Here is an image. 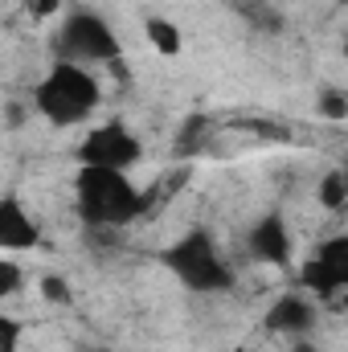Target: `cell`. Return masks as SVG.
<instances>
[{
    "label": "cell",
    "instance_id": "6da1fadb",
    "mask_svg": "<svg viewBox=\"0 0 348 352\" xmlns=\"http://www.w3.org/2000/svg\"><path fill=\"white\" fill-rule=\"evenodd\" d=\"M74 205L90 230H123L144 217V192L135 180L115 168H83L74 173Z\"/></svg>",
    "mask_w": 348,
    "mask_h": 352
},
{
    "label": "cell",
    "instance_id": "7a4b0ae2",
    "mask_svg": "<svg viewBox=\"0 0 348 352\" xmlns=\"http://www.w3.org/2000/svg\"><path fill=\"white\" fill-rule=\"evenodd\" d=\"M102 102V87L90 74V66H74V62H54L37 87H33V107L45 123L54 127H78Z\"/></svg>",
    "mask_w": 348,
    "mask_h": 352
},
{
    "label": "cell",
    "instance_id": "3957f363",
    "mask_svg": "<svg viewBox=\"0 0 348 352\" xmlns=\"http://www.w3.org/2000/svg\"><path fill=\"white\" fill-rule=\"evenodd\" d=\"M160 263L168 266V274L184 291H197V295H217L234 287V266L226 263L209 230H184L176 242L160 250Z\"/></svg>",
    "mask_w": 348,
    "mask_h": 352
},
{
    "label": "cell",
    "instance_id": "277c9868",
    "mask_svg": "<svg viewBox=\"0 0 348 352\" xmlns=\"http://www.w3.org/2000/svg\"><path fill=\"white\" fill-rule=\"evenodd\" d=\"M54 54L58 62H74V66H98V62H115L123 54L111 21L94 8H70L54 33Z\"/></svg>",
    "mask_w": 348,
    "mask_h": 352
},
{
    "label": "cell",
    "instance_id": "5b68a950",
    "mask_svg": "<svg viewBox=\"0 0 348 352\" xmlns=\"http://www.w3.org/2000/svg\"><path fill=\"white\" fill-rule=\"evenodd\" d=\"M78 164L83 168H115V173H131L144 156V144L131 127H123L119 119L115 123H98L90 127L87 140L78 144Z\"/></svg>",
    "mask_w": 348,
    "mask_h": 352
},
{
    "label": "cell",
    "instance_id": "8992f818",
    "mask_svg": "<svg viewBox=\"0 0 348 352\" xmlns=\"http://www.w3.org/2000/svg\"><path fill=\"white\" fill-rule=\"evenodd\" d=\"M299 287L312 299H336L348 287V238H328L299 266Z\"/></svg>",
    "mask_w": 348,
    "mask_h": 352
},
{
    "label": "cell",
    "instance_id": "52a82bcc",
    "mask_svg": "<svg viewBox=\"0 0 348 352\" xmlns=\"http://www.w3.org/2000/svg\"><path fill=\"white\" fill-rule=\"evenodd\" d=\"M246 250L266 266H279V270H291V258H295V242H291V226L283 221V213H262L259 221L250 226L246 234Z\"/></svg>",
    "mask_w": 348,
    "mask_h": 352
},
{
    "label": "cell",
    "instance_id": "ba28073f",
    "mask_svg": "<svg viewBox=\"0 0 348 352\" xmlns=\"http://www.w3.org/2000/svg\"><path fill=\"white\" fill-rule=\"evenodd\" d=\"M266 332L274 336H307L316 328V299L307 291H287L266 307Z\"/></svg>",
    "mask_w": 348,
    "mask_h": 352
},
{
    "label": "cell",
    "instance_id": "9c48e42d",
    "mask_svg": "<svg viewBox=\"0 0 348 352\" xmlns=\"http://www.w3.org/2000/svg\"><path fill=\"white\" fill-rule=\"evenodd\" d=\"M41 242V226L25 209L21 197H0V250H33Z\"/></svg>",
    "mask_w": 348,
    "mask_h": 352
},
{
    "label": "cell",
    "instance_id": "30bf717a",
    "mask_svg": "<svg viewBox=\"0 0 348 352\" xmlns=\"http://www.w3.org/2000/svg\"><path fill=\"white\" fill-rule=\"evenodd\" d=\"M230 12H238L254 33H283V12L274 0H226Z\"/></svg>",
    "mask_w": 348,
    "mask_h": 352
},
{
    "label": "cell",
    "instance_id": "8fae6325",
    "mask_svg": "<svg viewBox=\"0 0 348 352\" xmlns=\"http://www.w3.org/2000/svg\"><path fill=\"white\" fill-rule=\"evenodd\" d=\"M144 33H148L152 50H156V54H164V58H173V54H180V45H184V33L176 29V25L168 21V16H148Z\"/></svg>",
    "mask_w": 348,
    "mask_h": 352
},
{
    "label": "cell",
    "instance_id": "7c38bea8",
    "mask_svg": "<svg viewBox=\"0 0 348 352\" xmlns=\"http://www.w3.org/2000/svg\"><path fill=\"white\" fill-rule=\"evenodd\" d=\"M213 131V119L209 115H193L184 127H180V135H176V156H197L201 148H205V135Z\"/></svg>",
    "mask_w": 348,
    "mask_h": 352
},
{
    "label": "cell",
    "instance_id": "4fadbf2b",
    "mask_svg": "<svg viewBox=\"0 0 348 352\" xmlns=\"http://www.w3.org/2000/svg\"><path fill=\"white\" fill-rule=\"evenodd\" d=\"M320 205L324 209H345V201H348V176L336 168V173H328L324 180H320Z\"/></svg>",
    "mask_w": 348,
    "mask_h": 352
},
{
    "label": "cell",
    "instance_id": "5bb4252c",
    "mask_svg": "<svg viewBox=\"0 0 348 352\" xmlns=\"http://www.w3.org/2000/svg\"><path fill=\"white\" fill-rule=\"evenodd\" d=\"M21 283H25V270L12 263V258H0V303L12 299L21 291Z\"/></svg>",
    "mask_w": 348,
    "mask_h": 352
},
{
    "label": "cell",
    "instance_id": "9a60e30c",
    "mask_svg": "<svg viewBox=\"0 0 348 352\" xmlns=\"http://www.w3.org/2000/svg\"><path fill=\"white\" fill-rule=\"evenodd\" d=\"M21 336H25V324L0 311V352H21Z\"/></svg>",
    "mask_w": 348,
    "mask_h": 352
},
{
    "label": "cell",
    "instance_id": "2e32d148",
    "mask_svg": "<svg viewBox=\"0 0 348 352\" xmlns=\"http://www.w3.org/2000/svg\"><path fill=\"white\" fill-rule=\"evenodd\" d=\"M320 115H324V119H345L348 115V94L345 90H320Z\"/></svg>",
    "mask_w": 348,
    "mask_h": 352
},
{
    "label": "cell",
    "instance_id": "e0dca14e",
    "mask_svg": "<svg viewBox=\"0 0 348 352\" xmlns=\"http://www.w3.org/2000/svg\"><path fill=\"white\" fill-rule=\"evenodd\" d=\"M41 295H45L50 303H62V307H66V303H70V283H66L62 274H45V278H41Z\"/></svg>",
    "mask_w": 348,
    "mask_h": 352
},
{
    "label": "cell",
    "instance_id": "ac0fdd59",
    "mask_svg": "<svg viewBox=\"0 0 348 352\" xmlns=\"http://www.w3.org/2000/svg\"><path fill=\"white\" fill-rule=\"evenodd\" d=\"M62 8V0H29V12L33 16H50V12H58Z\"/></svg>",
    "mask_w": 348,
    "mask_h": 352
}]
</instances>
